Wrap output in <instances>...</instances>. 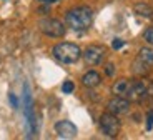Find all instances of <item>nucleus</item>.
<instances>
[{"label":"nucleus","instance_id":"15","mask_svg":"<svg viewBox=\"0 0 153 140\" xmlns=\"http://www.w3.org/2000/svg\"><path fill=\"white\" fill-rule=\"evenodd\" d=\"M73 88H75V85H73V82H70V80H67V82L62 85V92H63V94H72Z\"/></svg>","mask_w":153,"mask_h":140},{"label":"nucleus","instance_id":"5","mask_svg":"<svg viewBox=\"0 0 153 140\" xmlns=\"http://www.w3.org/2000/svg\"><path fill=\"white\" fill-rule=\"evenodd\" d=\"M82 57L88 65H100L105 58V47L102 45H90L85 49V52H82Z\"/></svg>","mask_w":153,"mask_h":140},{"label":"nucleus","instance_id":"4","mask_svg":"<svg viewBox=\"0 0 153 140\" xmlns=\"http://www.w3.org/2000/svg\"><path fill=\"white\" fill-rule=\"evenodd\" d=\"M38 27H40V32H42V34H45L47 37H53V38L63 37L65 32H67L65 25H63L58 19H45L38 23Z\"/></svg>","mask_w":153,"mask_h":140},{"label":"nucleus","instance_id":"17","mask_svg":"<svg viewBox=\"0 0 153 140\" xmlns=\"http://www.w3.org/2000/svg\"><path fill=\"white\" fill-rule=\"evenodd\" d=\"M105 73H107L108 77H111L115 73V65L113 64H107V67H105Z\"/></svg>","mask_w":153,"mask_h":140},{"label":"nucleus","instance_id":"16","mask_svg":"<svg viewBox=\"0 0 153 140\" xmlns=\"http://www.w3.org/2000/svg\"><path fill=\"white\" fill-rule=\"evenodd\" d=\"M123 45H125V42H123L122 38H115V40H113V43H111V47H113L115 50H118V49H122Z\"/></svg>","mask_w":153,"mask_h":140},{"label":"nucleus","instance_id":"6","mask_svg":"<svg viewBox=\"0 0 153 140\" xmlns=\"http://www.w3.org/2000/svg\"><path fill=\"white\" fill-rule=\"evenodd\" d=\"M108 112L115 115H123V114H128V110H130V100L126 99V97H118V95H115L113 99L108 102L107 105Z\"/></svg>","mask_w":153,"mask_h":140},{"label":"nucleus","instance_id":"3","mask_svg":"<svg viewBox=\"0 0 153 140\" xmlns=\"http://www.w3.org/2000/svg\"><path fill=\"white\" fill-rule=\"evenodd\" d=\"M98 125H100V130L102 133L107 137H117L120 133V129H122V124L118 120V115L111 114V112H105V114L100 115V120H98Z\"/></svg>","mask_w":153,"mask_h":140},{"label":"nucleus","instance_id":"20","mask_svg":"<svg viewBox=\"0 0 153 140\" xmlns=\"http://www.w3.org/2000/svg\"><path fill=\"white\" fill-rule=\"evenodd\" d=\"M10 100H12V103H13V107H17V99L13 97V94L10 95Z\"/></svg>","mask_w":153,"mask_h":140},{"label":"nucleus","instance_id":"10","mask_svg":"<svg viewBox=\"0 0 153 140\" xmlns=\"http://www.w3.org/2000/svg\"><path fill=\"white\" fill-rule=\"evenodd\" d=\"M82 83L88 88H95L102 83V77H100V73L95 72V70H88V72L82 77Z\"/></svg>","mask_w":153,"mask_h":140},{"label":"nucleus","instance_id":"1","mask_svg":"<svg viewBox=\"0 0 153 140\" xmlns=\"http://www.w3.org/2000/svg\"><path fill=\"white\" fill-rule=\"evenodd\" d=\"M65 23L75 32L88 30L93 23V10L87 5H80L65 13Z\"/></svg>","mask_w":153,"mask_h":140},{"label":"nucleus","instance_id":"12","mask_svg":"<svg viewBox=\"0 0 153 140\" xmlns=\"http://www.w3.org/2000/svg\"><path fill=\"white\" fill-rule=\"evenodd\" d=\"M131 70H133L135 73H138V75H146V73H148V64L143 62L142 58L138 57L137 60L133 62V65H131Z\"/></svg>","mask_w":153,"mask_h":140},{"label":"nucleus","instance_id":"2","mask_svg":"<svg viewBox=\"0 0 153 140\" xmlns=\"http://www.w3.org/2000/svg\"><path fill=\"white\" fill-rule=\"evenodd\" d=\"M52 53L53 57L57 58L60 64H75V62L80 60L82 57V49L76 43H70V42H62V43H57V45L52 49Z\"/></svg>","mask_w":153,"mask_h":140},{"label":"nucleus","instance_id":"8","mask_svg":"<svg viewBox=\"0 0 153 140\" xmlns=\"http://www.w3.org/2000/svg\"><path fill=\"white\" fill-rule=\"evenodd\" d=\"M146 95H148V90H146L145 83H143L142 80H133L130 90H128V95H126V99L135 100V102H140V100L145 99Z\"/></svg>","mask_w":153,"mask_h":140},{"label":"nucleus","instance_id":"9","mask_svg":"<svg viewBox=\"0 0 153 140\" xmlns=\"http://www.w3.org/2000/svg\"><path fill=\"white\" fill-rule=\"evenodd\" d=\"M131 83L133 80H128V79H120L113 83V87H111V92L115 95H118V97H126L128 95V90H130Z\"/></svg>","mask_w":153,"mask_h":140},{"label":"nucleus","instance_id":"18","mask_svg":"<svg viewBox=\"0 0 153 140\" xmlns=\"http://www.w3.org/2000/svg\"><path fill=\"white\" fill-rule=\"evenodd\" d=\"M153 127V112H148V117H146V129H152Z\"/></svg>","mask_w":153,"mask_h":140},{"label":"nucleus","instance_id":"7","mask_svg":"<svg viewBox=\"0 0 153 140\" xmlns=\"http://www.w3.org/2000/svg\"><path fill=\"white\" fill-rule=\"evenodd\" d=\"M55 132L62 139H73V137H76L78 130H76L75 124H72L70 120H60L55 124Z\"/></svg>","mask_w":153,"mask_h":140},{"label":"nucleus","instance_id":"11","mask_svg":"<svg viewBox=\"0 0 153 140\" xmlns=\"http://www.w3.org/2000/svg\"><path fill=\"white\" fill-rule=\"evenodd\" d=\"M133 10H135L137 15L145 17V19H152V17H153V8L150 7L148 4H137L133 7Z\"/></svg>","mask_w":153,"mask_h":140},{"label":"nucleus","instance_id":"19","mask_svg":"<svg viewBox=\"0 0 153 140\" xmlns=\"http://www.w3.org/2000/svg\"><path fill=\"white\" fill-rule=\"evenodd\" d=\"M38 2H42V4H55L58 0H38Z\"/></svg>","mask_w":153,"mask_h":140},{"label":"nucleus","instance_id":"14","mask_svg":"<svg viewBox=\"0 0 153 140\" xmlns=\"http://www.w3.org/2000/svg\"><path fill=\"white\" fill-rule=\"evenodd\" d=\"M143 38H145L146 43L153 45V27H148L145 32H143Z\"/></svg>","mask_w":153,"mask_h":140},{"label":"nucleus","instance_id":"13","mask_svg":"<svg viewBox=\"0 0 153 140\" xmlns=\"http://www.w3.org/2000/svg\"><path fill=\"white\" fill-rule=\"evenodd\" d=\"M138 57L142 58L143 62H146L148 65H153V49L152 47H143V49H140Z\"/></svg>","mask_w":153,"mask_h":140}]
</instances>
